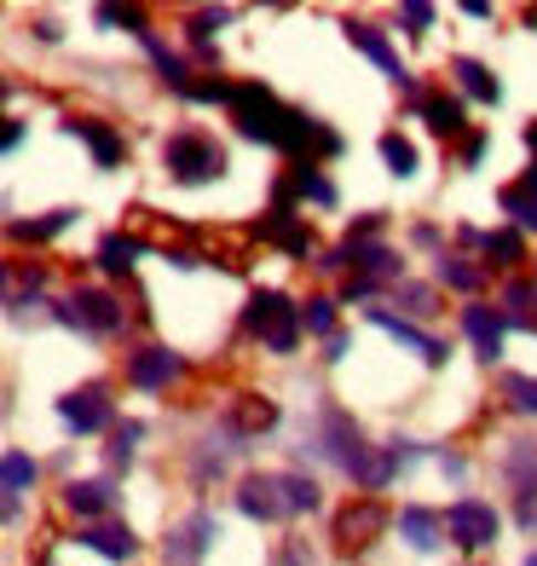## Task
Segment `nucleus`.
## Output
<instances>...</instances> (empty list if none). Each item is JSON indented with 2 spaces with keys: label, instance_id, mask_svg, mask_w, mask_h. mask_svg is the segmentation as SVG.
Instances as JSON below:
<instances>
[{
  "label": "nucleus",
  "instance_id": "f257e3e1",
  "mask_svg": "<svg viewBox=\"0 0 537 566\" xmlns=\"http://www.w3.org/2000/svg\"><path fill=\"white\" fill-rule=\"evenodd\" d=\"M232 116H238V127H243L249 139L277 145V150H295V157H306V168H313V157H336V150H341L336 134H324V127L306 122L301 111L277 105V98L266 87H254V82L232 87Z\"/></svg>",
  "mask_w": 537,
  "mask_h": 566
},
{
  "label": "nucleus",
  "instance_id": "f03ea898",
  "mask_svg": "<svg viewBox=\"0 0 537 566\" xmlns=\"http://www.w3.org/2000/svg\"><path fill=\"white\" fill-rule=\"evenodd\" d=\"M162 163L173 179H186V186H202V179H214L225 168V150L209 139V134H173L162 145Z\"/></svg>",
  "mask_w": 537,
  "mask_h": 566
},
{
  "label": "nucleus",
  "instance_id": "7ed1b4c3",
  "mask_svg": "<svg viewBox=\"0 0 537 566\" xmlns=\"http://www.w3.org/2000/svg\"><path fill=\"white\" fill-rule=\"evenodd\" d=\"M249 329L261 336L272 353H295V342H301V313L284 301V295H254L249 301Z\"/></svg>",
  "mask_w": 537,
  "mask_h": 566
},
{
  "label": "nucleus",
  "instance_id": "20e7f679",
  "mask_svg": "<svg viewBox=\"0 0 537 566\" xmlns=\"http://www.w3.org/2000/svg\"><path fill=\"white\" fill-rule=\"evenodd\" d=\"M59 324L87 329V336H116V329H122V301L105 295V290H75V295L59 306Z\"/></svg>",
  "mask_w": 537,
  "mask_h": 566
},
{
  "label": "nucleus",
  "instance_id": "39448f33",
  "mask_svg": "<svg viewBox=\"0 0 537 566\" xmlns=\"http://www.w3.org/2000/svg\"><path fill=\"white\" fill-rule=\"evenodd\" d=\"M497 526H503L497 509L480 503V497H463V503L445 509V532H451L456 549H492L497 544Z\"/></svg>",
  "mask_w": 537,
  "mask_h": 566
},
{
  "label": "nucleus",
  "instance_id": "423d86ee",
  "mask_svg": "<svg viewBox=\"0 0 537 566\" xmlns=\"http://www.w3.org/2000/svg\"><path fill=\"white\" fill-rule=\"evenodd\" d=\"M388 532V509H381L376 497H358L336 514V537H341V549H365L376 544V537Z\"/></svg>",
  "mask_w": 537,
  "mask_h": 566
},
{
  "label": "nucleus",
  "instance_id": "0eeeda50",
  "mask_svg": "<svg viewBox=\"0 0 537 566\" xmlns=\"http://www.w3.org/2000/svg\"><path fill=\"white\" fill-rule=\"evenodd\" d=\"M220 537V526H214V514L209 509H197V514H186V521H179L173 532H168V560L173 566H191L202 549H209Z\"/></svg>",
  "mask_w": 537,
  "mask_h": 566
},
{
  "label": "nucleus",
  "instance_id": "6e6552de",
  "mask_svg": "<svg viewBox=\"0 0 537 566\" xmlns=\"http://www.w3.org/2000/svg\"><path fill=\"white\" fill-rule=\"evenodd\" d=\"M238 509L249 514V521H277V514H289L284 480H277V474H249V480L238 485Z\"/></svg>",
  "mask_w": 537,
  "mask_h": 566
},
{
  "label": "nucleus",
  "instance_id": "1a4fd4ad",
  "mask_svg": "<svg viewBox=\"0 0 537 566\" xmlns=\"http://www.w3.org/2000/svg\"><path fill=\"white\" fill-rule=\"evenodd\" d=\"M324 272H336V266H352V272H381V277H399L404 272V261L393 249H381V243H347V249H336L329 261H318Z\"/></svg>",
  "mask_w": 537,
  "mask_h": 566
},
{
  "label": "nucleus",
  "instance_id": "9d476101",
  "mask_svg": "<svg viewBox=\"0 0 537 566\" xmlns=\"http://www.w3.org/2000/svg\"><path fill=\"white\" fill-rule=\"evenodd\" d=\"M370 324H376V329H388V336H393L399 347H411V353L422 358V365H445V342H433V336H422L417 324H404V318H393L388 306H370Z\"/></svg>",
  "mask_w": 537,
  "mask_h": 566
},
{
  "label": "nucleus",
  "instance_id": "9b49d317",
  "mask_svg": "<svg viewBox=\"0 0 537 566\" xmlns=\"http://www.w3.org/2000/svg\"><path fill=\"white\" fill-rule=\"evenodd\" d=\"M399 462H411V446H399V440H393V446H381V451H358L347 474L365 485V492H376V485H388V480H393Z\"/></svg>",
  "mask_w": 537,
  "mask_h": 566
},
{
  "label": "nucleus",
  "instance_id": "f8f14e48",
  "mask_svg": "<svg viewBox=\"0 0 537 566\" xmlns=\"http://www.w3.org/2000/svg\"><path fill=\"white\" fill-rule=\"evenodd\" d=\"M59 417L75 428V433H98L110 422V394L105 388H82V394H70L64 405H59Z\"/></svg>",
  "mask_w": 537,
  "mask_h": 566
},
{
  "label": "nucleus",
  "instance_id": "ddd939ff",
  "mask_svg": "<svg viewBox=\"0 0 537 566\" xmlns=\"http://www.w3.org/2000/svg\"><path fill=\"white\" fill-rule=\"evenodd\" d=\"M347 41L358 46V53H370V59H376L381 70H388V75H393V82H399V87H411V70H404V64H399V53H393V46H388V35H381V30H376V23H347Z\"/></svg>",
  "mask_w": 537,
  "mask_h": 566
},
{
  "label": "nucleus",
  "instance_id": "4468645a",
  "mask_svg": "<svg viewBox=\"0 0 537 566\" xmlns=\"http://www.w3.org/2000/svg\"><path fill=\"white\" fill-rule=\"evenodd\" d=\"M82 544H87L93 555H105V560H134V555H139V537L127 532L122 521H98V526H87V532H82Z\"/></svg>",
  "mask_w": 537,
  "mask_h": 566
},
{
  "label": "nucleus",
  "instance_id": "2eb2a0df",
  "mask_svg": "<svg viewBox=\"0 0 537 566\" xmlns=\"http://www.w3.org/2000/svg\"><path fill=\"white\" fill-rule=\"evenodd\" d=\"M173 376H179V358L168 347H145V353H134V365H127L134 388H168Z\"/></svg>",
  "mask_w": 537,
  "mask_h": 566
},
{
  "label": "nucleus",
  "instance_id": "dca6fc26",
  "mask_svg": "<svg viewBox=\"0 0 537 566\" xmlns=\"http://www.w3.org/2000/svg\"><path fill=\"white\" fill-rule=\"evenodd\" d=\"M399 537L411 549H440V537H445V514H433V509H404L399 514Z\"/></svg>",
  "mask_w": 537,
  "mask_h": 566
},
{
  "label": "nucleus",
  "instance_id": "f3484780",
  "mask_svg": "<svg viewBox=\"0 0 537 566\" xmlns=\"http://www.w3.org/2000/svg\"><path fill=\"white\" fill-rule=\"evenodd\" d=\"M75 139H87V150H93V163L98 168H116L122 157H127V145H122V134H110L105 122H64Z\"/></svg>",
  "mask_w": 537,
  "mask_h": 566
},
{
  "label": "nucleus",
  "instance_id": "a211bd4d",
  "mask_svg": "<svg viewBox=\"0 0 537 566\" xmlns=\"http://www.w3.org/2000/svg\"><path fill=\"white\" fill-rule=\"evenodd\" d=\"M508 480H515V497H520V514L526 521H537V509H531V492H537V451L531 446H508Z\"/></svg>",
  "mask_w": 537,
  "mask_h": 566
},
{
  "label": "nucleus",
  "instance_id": "6ab92c4d",
  "mask_svg": "<svg viewBox=\"0 0 537 566\" xmlns=\"http://www.w3.org/2000/svg\"><path fill=\"white\" fill-rule=\"evenodd\" d=\"M463 329H468V342L480 347V358H497L503 353V318L492 313V306H468Z\"/></svg>",
  "mask_w": 537,
  "mask_h": 566
},
{
  "label": "nucleus",
  "instance_id": "aec40b11",
  "mask_svg": "<svg viewBox=\"0 0 537 566\" xmlns=\"http://www.w3.org/2000/svg\"><path fill=\"white\" fill-rule=\"evenodd\" d=\"M64 503H70V514H82V521H98V514H110V485L105 480H70Z\"/></svg>",
  "mask_w": 537,
  "mask_h": 566
},
{
  "label": "nucleus",
  "instance_id": "412c9836",
  "mask_svg": "<svg viewBox=\"0 0 537 566\" xmlns=\"http://www.w3.org/2000/svg\"><path fill=\"white\" fill-rule=\"evenodd\" d=\"M261 238H266V243H277L284 254H313V231L295 226L289 214H272V220L261 226Z\"/></svg>",
  "mask_w": 537,
  "mask_h": 566
},
{
  "label": "nucleus",
  "instance_id": "4be33fe9",
  "mask_svg": "<svg viewBox=\"0 0 537 566\" xmlns=\"http://www.w3.org/2000/svg\"><path fill=\"white\" fill-rule=\"evenodd\" d=\"M422 116H428V127H433L440 139L463 134V105H456V98H445V93H428V98H422Z\"/></svg>",
  "mask_w": 537,
  "mask_h": 566
},
{
  "label": "nucleus",
  "instance_id": "5701e85b",
  "mask_svg": "<svg viewBox=\"0 0 537 566\" xmlns=\"http://www.w3.org/2000/svg\"><path fill=\"white\" fill-rule=\"evenodd\" d=\"M456 82H463V93H468V98H485V105H497V98H503L497 75L485 70L480 59H456Z\"/></svg>",
  "mask_w": 537,
  "mask_h": 566
},
{
  "label": "nucleus",
  "instance_id": "b1692460",
  "mask_svg": "<svg viewBox=\"0 0 537 566\" xmlns=\"http://www.w3.org/2000/svg\"><path fill=\"white\" fill-rule=\"evenodd\" d=\"M272 422H277V405L272 399H238L232 405V428L238 433H266Z\"/></svg>",
  "mask_w": 537,
  "mask_h": 566
},
{
  "label": "nucleus",
  "instance_id": "393cba45",
  "mask_svg": "<svg viewBox=\"0 0 537 566\" xmlns=\"http://www.w3.org/2000/svg\"><path fill=\"white\" fill-rule=\"evenodd\" d=\"M70 220H75V209H53L46 220H18V226H12V238H18V243H46V238H59Z\"/></svg>",
  "mask_w": 537,
  "mask_h": 566
},
{
  "label": "nucleus",
  "instance_id": "a878e982",
  "mask_svg": "<svg viewBox=\"0 0 537 566\" xmlns=\"http://www.w3.org/2000/svg\"><path fill=\"white\" fill-rule=\"evenodd\" d=\"M277 480H284L289 514H313V509H318V480H306V474H277Z\"/></svg>",
  "mask_w": 537,
  "mask_h": 566
},
{
  "label": "nucleus",
  "instance_id": "bb28decb",
  "mask_svg": "<svg viewBox=\"0 0 537 566\" xmlns=\"http://www.w3.org/2000/svg\"><path fill=\"white\" fill-rule=\"evenodd\" d=\"M0 474H7V503H18L35 485V462L23 457V451H7V469H0Z\"/></svg>",
  "mask_w": 537,
  "mask_h": 566
},
{
  "label": "nucleus",
  "instance_id": "cd10ccee",
  "mask_svg": "<svg viewBox=\"0 0 537 566\" xmlns=\"http://www.w3.org/2000/svg\"><path fill=\"white\" fill-rule=\"evenodd\" d=\"M503 214H515V226H520V231H537V191L508 186V191H503Z\"/></svg>",
  "mask_w": 537,
  "mask_h": 566
},
{
  "label": "nucleus",
  "instance_id": "c85d7f7f",
  "mask_svg": "<svg viewBox=\"0 0 537 566\" xmlns=\"http://www.w3.org/2000/svg\"><path fill=\"white\" fill-rule=\"evenodd\" d=\"M134 254H139V238H105V243H98V266H105V272H127V266H134Z\"/></svg>",
  "mask_w": 537,
  "mask_h": 566
},
{
  "label": "nucleus",
  "instance_id": "c756f323",
  "mask_svg": "<svg viewBox=\"0 0 537 566\" xmlns=\"http://www.w3.org/2000/svg\"><path fill=\"white\" fill-rule=\"evenodd\" d=\"M381 157H388V168L404 179V174H417V145L411 139H399V134H388L381 139Z\"/></svg>",
  "mask_w": 537,
  "mask_h": 566
},
{
  "label": "nucleus",
  "instance_id": "7c9ffc66",
  "mask_svg": "<svg viewBox=\"0 0 537 566\" xmlns=\"http://www.w3.org/2000/svg\"><path fill=\"white\" fill-rule=\"evenodd\" d=\"M440 283H451V290H480V266L456 261V254H445L440 261Z\"/></svg>",
  "mask_w": 537,
  "mask_h": 566
},
{
  "label": "nucleus",
  "instance_id": "2f4dec72",
  "mask_svg": "<svg viewBox=\"0 0 537 566\" xmlns=\"http://www.w3.org/2000/svg\"><path fill=\"white\" fill-rule=\"evenodd\" d=\"M503 394H508V405H515V410L537 417V381H531V376H508V381H503Z\"/></svg>",
  "mask_w": 537,
  "mask_h": 566
},
{
  "label": "nucleus",
  "instance_id": "473e14b6",
  "mask_svg": "<svg viewBox=\"0 0 537 566\" xmlns=\"http://www.w3.org/2000/svg\"><path fill=\"white\" fill-rule=\"evenodd\" d=\"M295 191H301V197H313V202H324V209L336 202V186H329L324 174H313V168H301V174H295Z\"/></svg>",
  "mask_w": 537,
  "mask_h": 566
},
{
  "label": "nucleus",
  "instance_id": "72a5a7b5",
  "mask_svg": "<svg viewBox=\"0 0 537 566\" xmlns=\"http://www.w3.org/2000/svg\"><path fill=\"white\" fill-rule=\"evenodd\" d=\"M139 422H122L116 428V440H110V469H127V462H134V440H139Z\"/></svg>",
  "mask_w": 537,
  "mask_h": 566
},
{
  "label": "nucleus",
  "instance_id": "f704fd0d",
  "mask_svg": "<svg viewBox=\"0 0 537 566\" xmlns=\"http://www.w3.org/2000/svg\"><path fill=\"white\" fill-rule=\"evenodd\" d=\"M485 254H497V266H520V238L515 231H492V238H485Z\"/></svg>",
  "mask_w": 537,
  "mask_h": 566
},
{
  "label": "nucleus",
  "instance_id": "c9c22d12",
  "mask_svg": "<svg viewBox=\"0 0 537 566\" xmlns=\"http://www.w3.org/2000/svg\"><path fill=\"white\" fill-rule=\"evenodd\" d=\"M306 329H318V336H336V301H306Z\"/></svg>",
  "mask_w": 537,
  "mask_h": 566
},
{
  "label": "nucleus",
  "instance_id": "e433bc0d",
  "mask_svg": "<svg viewBox=\"0 0 537 566\" xmlns=\"http://www.w3.org/2000/svg\"><path fill=\"white\" fill-rule=\"evenodd\" d=\"M503 306H508V313H531V306H537V283H508V290H503Z\"/></svg>",
  "mask_w": 537,
  "mask_h": 566
},
{
  "label": "nucleus",
  "instance_id": "4c0bfd02",
  "mask_svg": "<svg viewBox=\"0 0 537 566\" xmlns=\"http://www.w3.org/2000/svg\"><path fill=\"white\" fill-rule=\"evenodd\" d=\"M399 18H404V30H411V35H428V30H433V7H422V0L399 7Z\"/></svg>",
  "mask_w": 537,
  "mask_h": 566
},
{
  "label": "nucleus",
  "instance_id": "58836bf2",
  "mask_svg": "<svg viewBox=\"0 0 537 566\" xmlns=\"http://www.w3.org/2000/svg\"><path fill=\"white\" fill-rule=\"evenodd\" d=\"M399 301L411 306V313H440V306H433V295H428V290H417V283H399Z\"/></svg>",
  "mask_w": 537,
  "mask_h": 566
},
{
  "label": "nucleus",
  "instance_id": "ea45409f",
  "mask_svg": "<svg viewBox=\"0 0 537 566\" xmlns=\"http://www.w3.org/2000/svg\"><path fill=\"white\" fill-rule=\"evenodd\" d=\"M480 150H485V139H480V134H468V139H463V157H468V163H480Z\"/></svg>",
  "mask_w": 537,
  "mask_h": 566
},
{
  "label": "nucleus",
  "instance_id": "a19ab883",
  "mask_svg": "<svg viewBox=\"0 0 537 566\" xmlns=\"http://www.w3.org/2000/svg\"><path fill=\"white\" fill-rule=\"evenodd\" d=\"M526 191H537V168H531V174H526Z\"/></svg>",
  "mask_w": 537,
  "mask_h": 566
},
{
  "label": "nucleus",
  "instance_id": "79ce46f5",
  "mask_svg": "<svg viewBox=\"0 0 537 566\" xmlns=\"http://www.w3.org/2000/svg\"><path fill=\"white\" fill-rule=\"evenodd\" d=\"M526 145H531V150H537V127H531V134H526Z\"/></svg>",
  "mask_w": 537,
  "mask_h": 566
},
{
  "label": "nucleus",
  "instance_id": "37998d69",
  "mask_svg": "<svg viewBox=\"0 0 537 566\" xmlns=\"http://www.w3.org/2000/svg\"><path fill=\"white\" fill-rule=\"evenodd\" d=\"M526 566H537V555H526Z\"/></svg>",
  "mask_w": 537,
  "mask_h": 566
}]
</instances>
